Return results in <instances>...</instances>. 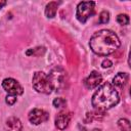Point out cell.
<instances>
[{"label":"cell","instance_id":"cell-1","mask_svg":"<svg viewBox=\"0 0 131 131\" xmlns=\"http://www.w3.org/2000/svg\"><path fill=\"white\" fill-rule=\"evenodd\" d=\"M90 49L97 55H110L121 46V41L116 33L111 30H100L92 35L89 41Z\"/></svg>","mask_w":131,"mask_h":131},{"label":"cell","instance_id":"cell-2","mask_svg":"<svg viewBox=\"0 0 131 131\" xmlns=\"http://www.w3.org/2000/svg\"><path fill=\"white\" fill-rule=\"evenodd\" d=\"M120 101V95L115 86L110 82L101 83L92 96V105L95 110L105 112L117 105Z\"/></svg>","mask_w":131,"mask_h":131},{"label":"cell","instance_id":"cell-3","mask_svg":"<svg viewBox=\"0 0 131 131\" xmlns=\"http://www.w3.org/2000/svg\"><path fill=\"white\" fill-rule=\"evenodd\" d=\"M32 85H33V88L37 92L43 93V94H49L53 90L48 75H46L45 73L40 72V71L35 72V74L33 75Z\"/></svg>","mask_w":131,"mask_h":131},{"label":"cell","instance_id":"cell-4","mask_svg":"<svg viewBox=\"0 0 131 131\" xmlns=\"http://www.w3.org/2000/svg\"><path fill=\"white\" fill-rule=\"evenodd\" d=\"M95 2L93 1H82L77 6L76 16L78 20L82 24L86 23V20L94 13Z\"/></svg>","mask_w":131,"mask_h":131},{"label":"cell","instance_id":"cell-5","mask_svg":"<svg viewBox=\"0 0 131 131\" xmlns=\"http://www.w3.org/2000/svg\"><path fill=\"white\" fill-rule=\"evenodd\" d=\"M2 87L3 89L8 93V95H21L24 93V88L23 86L14 79L12 78H6L2 82Z\"/></svg>","mask_w":131,"mask_h":131},{"label":"cell","instance_id":"cell-6","mask_svg":"<svg viewBox=\"0 0 131 131\" xmlns=\"http://www.w3.org/2000/svg\"><path fill=\"white\" fill-rule=\"evenodd\" d=\"M48 77H49V80H50V83L52 85L53 90L54 89H60L61 85L64 83L66 72L61 68H55L50 72Z\"/></svg>","mask_w":131,"mask_h":131},{"label":"cell","instance_id":"cell-7","mask_svg":"<svg viewBox=\"0 0 131 131\" xmlns=\"http://www.w3.org/2000/svg\"><path fill=\"white\" fill-rule=\"evenodd\" d=\"M28 118H29V121L32 124L39 125V124H41L43 122H46L49 119V114L44 110L34 108L29 113Z\"/></svg>","mask_w":131,"mask_h":131},{"label":"cell","instance_id":"cell-8","mask_svg":"<svg viewBox=\"0 0 131 131\" xmlns=\"http://www.w3.org/2000/svg\"><path fill=\"white\" fill-rule=\"evenodd\" d=\"M101 81H102L101 75L96 71H92L90 75L84 80V85L87 89H94L101 84Z\"/></svg>","mask_w":131,"mask_h":131},{"label":"cell","instance_id":"cell-9","mask_svg":"<svg viewBox=\"0 0 131 131\" xmlns=\"http://www.w3.org/2000/svg\"><path fill=\"white\" fill-rule=\"evenodd\" d=\"M72 115L68 112H60L56 117H55V126L59 130H64L71 121Z\"/></svg>","mask_w":131,"mask_h":131},{"label":"cell","instance_id":"cell-10","mask_svg":"<svg viewBox=\"0 0 131 131\" xmlns=\"http://www.w3.org/2000/svg\"><path fill=\"white\" fill-rule=\"evenodd\" d=\"M6 128L8 131H20L23 128V125L18 118L10 117L6 120Z\"/></svg>","mask_w":131,"mask_h":131},{"label":"cell","instance_id":"cell-11","mask_svg":"<svg viewBox=\"0 0 131 131\" xmlns=\"http://www.w3.org/2000/svg\"><path fill=\"white\" fill-rule=\"evenodd\" d=\"M104 117V112L102 111H98V110H95L93 112H89L86 114L85 118H84V123L88 124V123H91L93 120H97V121H101Z\"/></svg>","mask_w":131,"mask_h":131},{"label":"cell","instance_id":"cell-12","mask_svg":"<svg viewBox=\"0 0 131 131\" xmlns=\"http://www.w3.org/2000/svg\"><path fill=\"white\" fill-rule=\"evenodd\" d=\"M129 76L127 73H118L114 79H113V85H116L118 87H123L128 82Z\"/></svg>","mask_w":131,"mask_h":131},{"label":"cell","instance_id":"cell-13","mask_svg":"<svg viewBox=\"0 0 131 131\" xmlns=\"http://www.w3.org/2000/svg\"><path fill=\"white\" fill-rule=\"evenodd\" d=\"M58 4H59V2L51 1V2H49V3L46 5V8H45V14H46V16H47V17L52 18V17H54V16H55L56 11H57Z\"/></svg>","mask_w":131,"mask_h":131},{"label":"cell","instance_id":"cell-14","mask_svg":"<svg viewBox=\"0 0 131 131\" xmlns=\"http://www.w3.org/2000/svg\"><path fill=\"white\" fill-rule=\"evenodd\" d=\"M118 126L121 131H130V123L127 119H120L118 121Z\"/></svg>","mask_w":131,"mask_h":131},{"label":"cell","instance_id":"cell-15","mask_svg":"<svg viewBox=\"0 0 131 131\" xmlns=\"http://www.w3.org/2000/svg\"><path fill=\"white\" fill-rule=\"evenodd\" d=\"M110 20V12L106 10H103L100 12L99 17H98V23L99 24H106Z\"/></svg>","mask_w":131,"mask_h":131},{"label":"cell","instance_id":"cell-16","mask_svg":"<svg viewBox=\"0 0 131 131\" xmlns=\"http://www.w3.org/2000/svg\"><path fill=\"white\" fill-rule=\"evenodd\" d=\"M52 103H53V106H55L56 108H61V107L66 106L67 100L63 99V98H61V97H57V98H54V100H53Z\"/></svg>","mask_w":131,"mask_h":131},{"label":"cell","instance_id":"cell-17","mask_svg":"<svg viewBox=\"0 0 131 131\" xmlns=\"http://www.w3.org/2000/svg\"><path fill=\"white\" fill-rule=\"evenodd\" d=\"M117 21L122 26H126L129 24V16L127 14H119L117 16Z\"/></svg>","mask_w":131,"mask_h":131},{"label":"cell","instance_id":"cell-18","mask_svg":"<svg viewBox=\"0 0 131 131\" xmlns=\"http://www.w3.org/2000/svg\"><path fill=\"white\" fill-rule=\"evenodd\" d=\"M40 49H42V47H37V48H34V49H30L27 51V55H41L43 52L40 51Z\"/></svg>","mask_w":131,"mask_h":131},{"label":"cell","instance_id":"cell-19","mask_svg":"<svg viewBox=\"0 0 131 131\" xmlns=\"http://www.w3.org/2000/svg\"><path fill=\"white\" fill-rule=\"evenodd\" d=\"M5 100H6V103H7V104L13 105V104L16 102V96H14V95H7Z\"/></svg>","mask_w":131,"mask_h":131},{"label":"cell","instance_id":"cell-20","mask_svg":"<svg viewBox=\"0 0 131 131\" xmlns=\"http://www.w3.org/2000/svg\"><path fill=\"white\" fill-rule=\"evenodd\" d=\"M112 66H113V62H112L110 59H107V58L103 59V60H102V62H101V67H102V68H104V69L111 68Z\"/></svg>","mask_w":131,"mask_h":131},{"label":"cell","instance_id":"cell-21","mask_svg":"<svg viewBox=\"0 0 131 131\" xmlns=\"http://www.w3.org/2000/svg\"><path fill=\"white\" fill-rule=\"evenodd\" d=\"M5 4H6V1H4V0H0V9H1Z\"/></svg>","mask_w":131,"mask_h":131}]
</instances>
